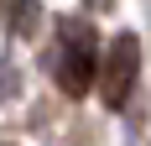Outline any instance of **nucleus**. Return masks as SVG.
<instances>
[{
  "mask_svg": "<svg viewBox=\"0 0 151 146\" xmlns=\"http://www.w3.org/2000/svg\"><path fill=\"white\" fill-rule=\"evenodd\" d=\"M99 42H94V26L78 21V16H63L58 21V47H52V78L68 99H83L94 84H99Z\"/></svg>",
  "mask_w": 151,
  "mask_h": 146,
  "instance_id": "1",
  "label": "nucleus"
},
{
  "mask_svg": "<svg viewBox=\"0 0 151 146\" xmlns=\"http://www.w3.org/2000/svg\"><path fill=\"white\" fill-rule=\"evenodd\" d=\"M136 78H141V42L130 31H120V37H109L104 58H99V94H104L109 110H125Z\"/></svg>",
  "mask_w": 151,
  "mask_h": 146,
  "instance_id": "2",
  "label": "nucleus"
}]
</instances>
